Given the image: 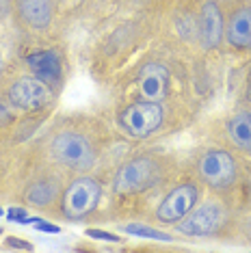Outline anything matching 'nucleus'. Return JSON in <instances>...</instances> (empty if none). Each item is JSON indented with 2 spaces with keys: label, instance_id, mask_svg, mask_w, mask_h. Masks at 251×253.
<instances>
[{
  "label": "nucleus",
  "instance_id": "obj_1",
  "mask_svg": "<svg viewBox=\"0 0 251 253\" xmlns=\"http://www.w3.org/2000/svg\"><path fill=\"white\" fill-rule=\"evenodd\" d=\"M161 169L158 163L152 158H136L126 163L115 175V191L119 195H132L141 193L156 184Z\"/></svg>",
  "mask_w": 251,
  "mask_h": 253
},
{
  "label": "nucleus",
  "instance_id": "obj_2",
  "mask_svg": "<svg viewBox=\"0 0 251 253\" xmlns=\"http://www.w3.org/2000/svg\"><path fill=\"white\" fill-rule=\"evenodd\" d=\"M165 117V111L158 102H136V104L128 106L119 117V124L126 130V134L134 136V139H145L154 130L161 128Z\"/></svg>",
  "mask_w": 251,
  "mask_h": 253
},
{
  "label": "nucleus",
  "instance_id": "obj_3",
  "mask_svg": "<svg viewBox=\"0 0 251 253\" xmlns=\"http://www.w3.org/2000/svg\"><path fill=\"white\" fill-rule=\"evenodd\" d=\"M100 199V184L91 177L74 180L63 195V212L70 218H83L95 208Z\"/></svg>",
  "mask_w": 251,
  "mask_h": 253
},
{
  "label": "nucleus",
  "instance_id": "obj_4",
  "mask_svg": "<svg viewBox=\"0 0 251 253\" xmlns=\"http://www.w3.org/2000/svg\"><path fill=\"white\" fill-rule=\"evenodd\" d=\"M52 154L56 160H61L63 165L74 167V169H87L93 165V147L89 145V141L81 134L74 132H63L52 141Z\"/></svg>",
  "mask_w": 251,
  "mask_h": 253
},
{
  "label": "nucleus",
  "instance_id": "obj_5",
  "mask_svg": "<svg viewBox=\"0 0 251 253\" xmlns=\"http://www.w3.org/2000/svg\"><path fill=\"white\" fill-rule=\"evenodd\" d=\"M199 173H202V177L210 186L225 188V186H232L234 180H236V165H234V158L227 152L210 149L199 160Z\"/></svg>",
  "mask_w": 251,
  "mask_h": 253
},
{
  "label": "nucleus",
  "instance_id": "obj_6",
  "mask_svg": "<svg viewBox=\"0 0 251 253\" xmlns=\"http://www.w3.org/2000/svg\"><path fill=\"white\" fill-rule=\"evenodd\" d=\"M197 188L193 184H182V186L173 188L167 197L163 199V204L158 206L156 216L163 223H178L180 218H184L188 212L195 208L197 204Z\"/></svg>",
  "mask_w": 251,
  "mask_h": 253
},
{
  "label": "nucleus",
  "instance_id": "obj_7",
  "mask_svg": "<svg viewBox=\"0 0 251 253\" xmlns=\"http://www.w3.org/2000/svg\"><path fill=\"white\" fill-rule=\"evenodd\" d=\"M221 223H223V210L212 201H208V204L199 206L197 210L188 212L186 218L178 225V229L188 236H208L214 234Z\"/></svg>",
  "mask_w": 251,
  "mask_h": 253
},
{
  "label": "nucleus",
  "instance_id": "obj_8",
  "mask_svg": "<svg viewBox=\"0 0 251 253\" xmlns=\"http://www.w3.org/2000/svg\"><path fill=\"white\" fill-rule=\"evenodd\" d=\"M9 100H11V104H15L18 108L37 111V108H42L50 100V93L39 78H20L11 87Z\"/></svg>",
  "mask_w": 251,
  "mask_h": 253
},
{
  "label": "nucleus",
  "instance_id": "obj_9",
  "mask_svg": "<svg viewBox=\"0 0 251 253\" xmlns=\"http://www.w3.org/2000/svg\"><path fill=\"white\" fill-rule=\"evenodd\" d=\"M169 87V72L161 63H147L141 67L139 74V91L145 100L158 102L167 95Z\"/></svg>",
  "mask_w": 251,
  "mask_h": 253
},
{
  "label": "nucleus",
  "instance_id": "obj_10",
  "mask_svg": "<svg viewBox=\"0 0 251 253\" xmlns=\"http://www.w3.org/2000/svg\"><path fill=\"white\" fill-rule=\"evenodd\" d=\"M225 37L236 48H251V4L238 7L230 15Z\"/></svg>",
  "mask_w": 251,
  "mask_h": 253
},
{
  "label": "nucleus",
  "instance_id": "obj_11",
  "mask_svg": "<svg viewBox=\"0 0 251 253\" xmlns=\"http://www.w3.org/2000/svg\"><path fill=\"white\" fill-rule=\"evenodd\" d=\"M223 37V15L214 0H208L202 7V39L206 48H216Z\"/></svg>",
  "mask_w": 251,
  "mask_h": 253
},
{
  "label": "nucleus",
  "instance_id": "obj_12",
  "mask_svg": "<svg viewBox=\"0 0 251 253\" xmlns=\"http://www.w3.org/2000/svg\"><path fill=\"white\" fill-rule=\"evenodd\" d=\"M28 67L33 70L35 78H39L43 84H54L61 78V61L54 50H43L28 56Z\"/></svg>",
  "mask_w": 251,
  "mask_h": 253
},
{
  "label": "nucleus",
  "instance_id": "obj_13",
  "mask_svg": "<svg viewBox=\"0 0 251 253\" xmlns=\"http://www.w3.org/2000/svg\"><path fill=\"white\" fill-rule=\"evenodd\" d=\"M18 11L22 20L33 28H45L52 20V2L50 0H18Z\"/></svg>",
  "mask_w": 251,
  "mask_h": 253
},
{
  "label": "nucleus",
  "instance_id": "obj_14",
  "mask_svg": "<svg viewBox=\"0 0 251 253\" xmlns=\"http://www.w3.org/2000/svg\"><path fill=\"white\" fill-rule=\"evenodd\" d=\"M227 134L241 149L251 152V115L238 113L236 117H232L227 124Z\"/></svg>",
  "mask_w": 251,
  "mask_h": 253
},
{
  "label": "nucleus",
  "instance_id": "obj_15",
  "mask_svg": "<svg viewBox=\"0 0 251 253\" xmlns=\"http://www.w3.org/2000/svg\"><path fill=\"white\" fill-rule=\"evenodd\" d=\"M54 186L50 182H39L28 191V201L35 206H48L54 197Z\"/></svg>",
  "mask_w": 251,
  "mask_h": 253
},
{
  "label": "nucleus",
  "instance_id": "obj_16",
  "mask_svg": "<svg viewBox=\"0 0 251 253\" xmlns=\"http://www.w3.org/2000/svg\"><path fill=\"white\" fill-rule=\"evenodd\" d=\"M126 234H132V236H139V238H152V240H165L169 243L171 236L165 234V232H158L154 227H147V225H141V223H132V225H126Z\"/></svg>",
  "mask_w": 251,
  "mask_h": 253
},
{
  "label": "nucleus",
  "instance_id": "obj_17",
  "mask_svg": "<svg viewBox=\"0 0 251 253\" xmlns=\"http://www.w3.org/2000/svg\"><path fill=\"white\" fill-rule=\"evenodd\" d=\"M87 236L89 238H98V240H106V243H119L122 238H117L115 234H108V232H102V229H87Z\"/></svg>",
  "mask_w": 251,
  "mask_h": 253
},
{
  "label": "nucleus",
  "instance_id": "obj_18",
  "mask_svg": "<svg viewBox=\"0 0 251 253\" xmlns=\"http://www.w3.org/2000/svg\"><path fill=\"white\" fill-rule=\"evenodd\" d=\"M7 218L13 223H24L26 221V210L24 208H11L7 212Z\"/></svg>",
  "mask_w": 251,
  "mask_h": 253
},
{
  "label": "nucleus",
  "instance_id": "obj_19",
  "mask_svg": "<svg viewBox=\"0 0 251 253\" xmlns=\"http://www.w3.org/2000/svg\"><path fill=\"white\" fill-rule=\"evenodd\" d=\"M35 227L39 229V232H48V234H59V232H61V227H59V225L45 223V221H42V218H39V221L35 223Z\"/></svg>",
  "mask_w": 251,
  "mask_h": 253
},
{
  "label": "nucleus",
  "instance_id": "obj_20",
  "mask_svg": "<svg viewBox=\"0 0 251 253\" xmlns=\"http://www.w3.org/2000/svg\"><path fill=\"white\" fill-rule=\"evenodd\" d=\"M9 119H11V111H9V106L4 104L2 100H0V126H2V124H7Z\"/></svg>",
  "mask_w": 251,
  "mask_h": 253
},
{
  "label": "nucleus",
  "instance_id": "obj_21",
  "mask_svg": "<svg viewBox=\"0 0 251 253\" xmlns=\"http://www.w3.org/2000/svg\"><path fill=\"white\" fill-rule=\"evenodd\" d=\"M7 243H9L11 247H15V249H24V251H31V249H33V245L24 243V240H18V238H7Z\"/></svg>",
  "mask_w": 251,
  "mask_h": 253
},
{
  "label": "nucleus",
  "instance_id": "obj_22",
  "mask_svg": "<svg viewBox=\"0 0 251 253\" xmlns=\"http://www.w3.org/2000/svg\"><path fill=\"white\" fill-rule=\"evenodd\" d=\"M0 216H2V210H0Z\"/></svg>",
  "mask_w": 251,
  "mask_h": 253
},
{
  "label": "nucleus",
  "instance_id": "obj_23",
  "mask_svg": "<svg viewBox=\"0 0 251 253\" xmlns=\"http://www.w3.org/2000/svg\"><path fill=\"white\" fill-rule=\"evenodd\" d=\"M0 234H2V229H0Z\"/></svg>",
  "mask_w": 251,
  "mask_h": 253
}]
</instances>
